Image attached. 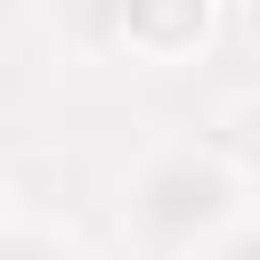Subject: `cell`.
<instances>
[{
    "label": "cell",
    "instance_id": "1",
    "mask_svg": "<svg viewBox=\"0 0 260 260\" xmlns=\"http://www.w3.org/2000/svg\"><path fill=\"white\" fill-rule=\"evenodd\" d=\"M244 211H252V171L211 138H162L122 179V228L154 260H187Z\"/></svg>",
    "mask_w": 260,
    "mask_h": 260
},
{
    "label": "cell",
    "instance_id": "2",
    "mask_svg": "<svg viewBox=\"0 0 260 260\" xmlns=\"http://www.w3.org/2000/svg\"><path fill=\"white\" fill-rule=\"evenodd\" d=\"M219 0H65V32L89 57H130V65H179L211 49Z\"/></svg>",
    "mask_w": 260,
    "mask_h": 260
},
{
    "label": "cell",
    "instance_id": "3",
    "mask_svg": "<svg viewBox=\"0 0 260 260\" xmlns=\"http://www.w3.org/2000/svg\"><path fill=\"white\" fill-rule=\"evenodd\" d=\"M0 260H81V244L49 219H8L0 228Z\"/></svg>",
    "mask_w": 260,
    "mask_h": 260
},
{
    "label": "cell",
    "instance_id": "4",
    "mask_svg": "<svg viewBox=\"0 0 260 260\" xmlns=\"http://www.w3.org/2000/svg\"><path fill=\"white\" fill-rule=\"evenodd\" d=\"M187 260H260V219H252V211H244V219H228V228H219L211 244H195Z\"/></svg>",
    "mask_w": 260,
    "mask_h": 260
},
{
    "label": "cell",
    "instance_id": "5",
    "mask_svg": "<svg viewBox=\"0 0 260 260\" xmlns=\"http://www.w3.org/2000/svg\"><path fill=\"white\" fill-rule=\"evenodd\" d=\"M16 219V187H8V171H0V228Z\"/></svg>",
    "mask_w": 260,
    "mask_h": 260
}]
</instances>
